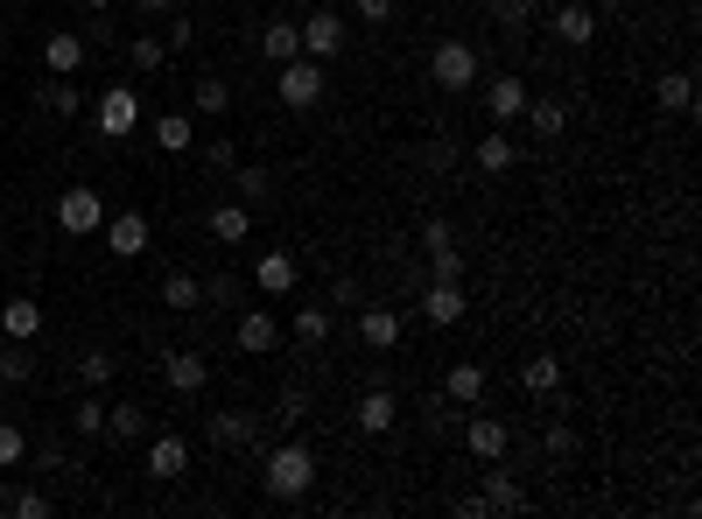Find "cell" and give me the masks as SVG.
<instances>
[{"instance_id": "cell-1", "label": "cell", "mask_w": 702, "mask_h": 519, "mask_svg": "<svg viewBox=\"0 0 702 519\" xmlns=\"http://www.w3.org/2000/svg\"><path fill=\"white\" fill-rule=\"evenodd\" d=\"M260 484H267V498H281V506L309 498V484H317V450H309V442H275V450L260 456Z\"/></svg>"}, {"instance_id": "cell-2", "label": "cell", "mask_w": 702, "mask_h": 519, "mask_svg": "<svg viewBox=\"0 0 702 519\" xmlns=\"http://www.w3.org/2000/svg\"><path fill=\"white\" fill-rule=\"evenodd\" d=\"M323 64L317 56H289V64H275V92H281V106H295V113H309L323 99Z\"/></svg>"}, {"instance_id": "cell-3", "label": "cell", "mask_w": 702, "mask_h": 519, "mask_svg": "<svg viewBox=\"0 0 702 519\" xmlns=\"http://www.w3.org/2000/svg\"><path fill=\"white\" fill-rule=\"evenodd\" d=\"M429 78H436L443 92H471L477 85V50L471 42H436V50H429Z\"/></svg>"}, {"instance_id": "cell-4", "label": "cell", "mask_w": 702, "mask_h": 519, "mask_svg": "<svg viewBox=\"0 0 702 519\" xmlns=\"http://www.w3.org/2000/svg\"><path fill=\"white\" fill-rule=\"evenodd\" d=\"M295 28H303V56H317V64H331V56L352 42V22H345V14H331V8H317L309 22H295Z\"/></svg>"}, {"instance_id": "cell-5", "label": "cell", "mask_w": 702, "mask_h": 519, "mask_svg": "<svg viewBox=\"0 0 702 519\" xmlns=\"http://www.w3.org/2000/svg\"><path fill=\"white\" fill-rule=\"evenodd\" d=\"M56 225H64L71 239H92V232L106 225V204H99V190H64V197H56Z\"/></svg>"}, {"instance_id": "cell-6", "label": "cell", "mask_w": 702, "mask_h": 519, "mask_svg": "<svg viewBox=\"0 0 702 519\" xmlns=\"http://www.w3.org/2000/svg\"><path fill=\"white\" fill-rule=\"evenodd\" d=\"M464 450L477 464H506V450H513V428L499 421V414H471L464 421Z\"/></svg>"}, {"instance_id": "cell-7", "label": "cell", "mask_w": 702, "mask_h": 519, "mask_svg": "<svg viewBox=\"0 0 702 519\" xmlns=\"http://www.w3.org/2000/svg\"><path fill=\"white\" fill-rule=\"evenodd\" d=\"M99 232H106V254H113V260H141V254H148V239H155L141 211H119V218H106Z\"/></svg>"}, {"instance_id": "cell-8", "label": "cell", "mask_w": 702, "mask_h": 519, "mask_svg": "<svg viewBox=\"0 0 702 519\" xmlns=\"http://www.w3.org/2000/svg\"><path fill=\"white\" fill-rule=\"evenodd\" d=\"M204 436H212L218 450H253V442H260V414L226 407V414H212V421H204Z\"/></svg>"}, {"instance_id": "cell-9", "label": "cell", "mask_w": 702, "mask_h": 519, "mask_svg": "<svg viewBox=\"0 0 702 519\" xmlns=\"http://www.w3.org/2000/svg\"><path fill=\"white\" fill-rule=\"evenodd\" d=\"M141 127V99H133V85H113V92H99V133H133Z\"/></svg>"}, {"instance_id": "cell-10", "label": "cell", "mask_w": 702, "mask_h": 519, "mask_svg": "<svg viewBox=\"0 0 702 519\" xmlns=\"http://www.w3.org/2000/svg\"><path fill=\"white\" fill-rule=\"evenodd\" d=\"M162 379H169V393H204L212 387V359H204V351H169V359H162Z\"/></svg>"}, {"instance_id": "cell-11", "label": "cell", "mask_w": 702, "mask_h": 519, "mask_svg": "<svg viewBox=\"0 0 702 519\" xmlns=\"http://www.w3.org/2000/svg\"><path fill=\"white\" fill-rule=\"evenodd\" d=\"M548 28H556L570 50H584V42H597V8L590 0H562V8L548 14Z\"/></svg>"}, {"instance_id": "cell-12", "label": "cell", "mask_w": 702, "mask_h": 519, "mask_svg": "<svg viewBox=\"0 0 702 519\" xmlns=\"http://www.w3.org/2000/svg\"><path fill=\"white\" fill-rule=\"evenodd\" d=\"M422 316L436 323V330L464 323V281H429V288H422Z\"/></svg>"}, {"instance_id": "cell-13", "label": "cell", "mask_w": 702, "mask_h": 519, "mask_svg": "<svg viewBox=\"0 0 702 519\" xmlns=\"http://www.w3.org/2000/svg\"><path fill=\"white\" fill-rule=\"evenodd\" d=\"M232 337H239V351H246V359H267V351L281 345V323H275V309H246Z\"/></svg>"}, {"instance_id": "cell-14", "label": "cell", "mask_w": 702, "mask_h": 519, "mask_svg": "<svg viewBox=\"0 0 702 519\" xmlns=\"http://www.w3.org/2000/svg\"><path fill=\"white\" fill-rule=\"evenodd\" d=\"M42 70H50V78H78L85 70V36H71V28L42 36Z\"/></svg>"}, {"instance_id": "cell-15", "label": "cell", "mask_w": 702, "mask_h": 519, "mask_svg": "<svg viewBox=\"0 0 702 519\" xmlns=\"http://www.w3.org/2000/svg\"><path fill=\"white\" fill-rule=\"evenodd\" d=\"M520 113H527V85H520V78H492L485 85V120L492 127H513Z\"/></svg>"}, {"instance_id": "cell-16", "label": "cell", "mask_w": 702, "mask_h": 519, "mask_svg": "<svg viewBox=\"0 0 702 519\" xmlns=\"http://www.w3.org/2000/svg\"><path fill=\"white\" fill-rule=\"evenodd\" d=\"M358 337H366V351H394L400 345V309L366 302V309H358Z\"/></svg>"}, {"instance_id": "cell-17", "label": "cell", "mask_w": 702, "mask_h": 519, "mask_svg": "<svg viewBox=\"0 0 702 519\" xmlns=\"http://www.w3.org/2000/svg\"><path fill=\"white\" fill-rule=\"evenodd\" d=\"M295 274H303V267H295V254H281V246H267V254L253 260V288L260 295H289Z\"/></svg>"}, {"instance_id": "cell-18", "label": "cell", "mask_w": 702, "mask_h": 519, "mask_svg": "<svg viewBox=\"0 0 702 519\" xmlns=\"http://www.w3.org/2000/svg\"><path fill=\"white\" fill-rule=\"evenodd\" d=\"M477 506H485V512H527V492H520L513 470L492 464V470H485V492H477Z\"/></svg>"}, {"instance_id": "cell-19", "label": "cell", "mask_w": 702, "mask_h": 519, "mask_svg": "<svg viewBox=\"0 0 702 519\" xmlns=\"http://www.w3.org/2000/svg\"><path fill=\"white\" fill-rule=\"evenodd\" d=\"M394 421H400V400L386 393V387H372L366 400H358V436H386Z\"/></svg>"}, {"instance_id": "cell-20", "label": "cell", "mask_w": 702, "mask_h": 519, "mask_svg": "<svg viewBox=\"0 0 702 519\" xmlns=\"http://www.w3.org/2000/svg\"><path fill=\"white\" fill-rule=\"evenodd\" d=\"M148 470H155V478H183L190 470V442L183 436H148Z\"/></svg>"}, {"instance_id": "cell-21", "label": "cell", "mask_w": 702, "mask_h": 519, "mask_svg": "<svg viewBox=\"0 0 702 519\" xmlns=\"http://www.w3.org/2000/svg\"><path fill=\"white\" fill-rule=\"evenodd\" d=\"M0 330H8L14 345H28V337H42V302H28V295H14V302H0Z\"/></svg>"}, {"instance_id": "cell-22", "label": "cell", "mask_w": 702, "mask_h": 519, "mask_svg": "<svg viewBox=\"0 0 702 519\" xmlns=\"http://www.w3.org/2000/svg\"><path fill=\"white\" fill-rule=\"evenodd\" d=\"M443 400H450V407H477V400H485V365H450V379H443Z\"/></svg>"}, {"instance_id": "cell-23", "label": "cell", "mask_w": 702, "mask_h": 519, "mask_svg": "<svg viewBox=\"0 0 702 519\" xmlns=\"http://www.w3.org/2000/svg\"><path fill=\"white\" fill-rule=\"evenodd\" d=\"M106 436L113 442H148V407L141 400H113L106 407Z\"/></svg>"}, {"instance_id": "cell-24", "label": "cell", "mask_w": 702, "mask_h": 519, "mask_svg": "<svg viewBox=\"0 0 702 519\" xmlns=\"http://www.w3.org/2000/svg\"><path fill=\"white\" fill-rule=\"evenodd\" d=\"M232 190H239V204H246V211L275 204V176H267L260 161H239V169H232Z\"/></svg>"}, {"instance_id": "cell-25", "label": "cell", "mask_w": 702, "mask_h": 519, "mask_svg": "<svg viewBox=\"0 0 702 519\" xmlns=\"http://www.w3.org/2000/svg\"><path fill=\"white\" fill-rule=\"evenodd\" d=\"M471 161H477V169H485V176H506V169H513V161H520V147H513V133H499V127H492V133H485V141H477V147H471Z\"/></svg>"}, {"instance_id": "cell-26", "label": "cell", "mask_w": 702, "mask_h": 519, "mask_svg": "<svg viewBox=\"0 0 702 519\" xmlns=\"http://www.w3.org/2000/svg\"><path fill=\"white\" fill-rule=\"evenodd\" d=\"M36 106H50L56 120H71V113H85V92L71 78H36Z\"/></svg>"}, {"instance_id": "cell-27", "label": "cell", "mask_w": 702, "mask_h": 519, "mask_svg": "<svg viewBox=\"0 0 702 519\" xmlns=\"http://www.w3.org/2000/svg\"><path fill=\"white\" fill-rule=\"evenodd\" d=\"M204 232H212V239H226V246H239V239L253 232V211H246V204H212Z\"/></svg>"}, {"instance_id": "cell-28", "label": "cell", "mask_w": 702, "mask_h": 519, "mask_svg": "<svg viewBox=\"0 0 702 519\" xmlns=\"http://www.w3.org/2000/svg\"><path fill=\"white\" fill-rule=\"evenodd\" d=\"M520 387H527L534 400H556L562 393V359H548V351H541V359H527V365H520Z\"/></svg>"}, {"instance_id": "cell-29", "label": "cell", "mask_w": 702, "mask_h": 519, "mask_svg": "<svg viewBox=\"0 0 702 519\" xmlns=\"http://www.w3.org/2000/svg\"><path fill=\"white\" fill-rule=\"evenodd\" d=\"M260 56H267V64H289V56H303V28H295V22H267V28H260Z\"/></svg>"}, {"instance_id": "cell-30", "label": "cell", "mask_w": 702, "mask_h": 519, "mask_svg": "<svg viewBox=\"0 0 702 519\" xmlns=\"http://www.w3.org/2000/svg\"><path fill=\"white\" fill-rule=\"evenodd\" d=\"M520 120L541 133V141H556V133L570 127V106H562V99H527V113H520Z\"/></svg>"}, {"instance_id": "cell-31", "label": "cell", "mask_w": 702, "mask_h": 519, "mask_svg": "<svg viewBox=\"0 0 702 519\" xmlns=\"http://www.w3.org/2000/svg\"><path fill=\"white\" fill-rule=\"evenodd\" d=\"M162 302H169L176 316H190V309H204V281L197 274H162Z\"/></svg>"}, {"instance_id": "cell-32", "label": "cell", "mask_w": 702, "mask_h": 519, "mask_svg": "<svg viewBox=\"0 0 702 519\" xmlns=\"http://www.w3.org/2000/svg\"><path fill=\"white\" fill-rule=\"evenodd\" d=\"M155 147L162 155H190V147H197V127H190L183 113H162L155 120Z\"/></svg>"}, {"instance_id": "cell-33", "label": "cell", "mask_w": 702, "mask_h": 519, "mask_svg": "<svg viewBox=\"0 0 702 519\" xmlns=\"http://www.w3.org/2000/svg\"><path fill=\"white\" fill-rule=\"evenodd\" d=\"M653 99H661V113H689L695 106V78L689 70H667V78L653 85Z\"/></svg>"}, {"instance_id": "cell-34", "label": "cell", "mask_w": 702, "mask_h": 519, "mask_svg": "<svg viewBox=\"0 0 702 519\" xmlns=\"http://www.w3.org/2000/svg\"><path fill=\"white\" fill-rule=\"evenodd\" d=\"M295 337H303V345H323V337H331V302H303L295 309Z\"/></svg>"}, {"instance_id": "cell-35", "label": "cell", "mask_w": 702, "mask_h": 519, "mask_svg": "<svg viewBox=\"0 0 702 519\" xmlns=\"http://www.w3.org/2000/svg\"><path fill=\"white\" fill-rule=\"evenodd\" d=\"M190 106H197V113H212V120H218V113L232 106V85H226V78H197V85H190Z\"/></svg>"}, {"instance_id": "cell-36", "label": "cell", "mask_w": 702, "mask_h": 519, "mask_svg": "<svg viewBox=\"0 0 702 519\" xmlns=\"http://www.w3.org/2000/svg\"><path fill=\"white\" fill-rule=\"evenodd\" d=\"M113 373H119V359H113V351H85V359H78V387H113Z\"/></svg>"}, {"instance_id": "cell-37", "label": "cell", "mask_w": 702, "mask_h": 519, "mask_svg": "<svg viewBox=\"0 0 702 519\" xmlns=\"http://www.w3.org/2000/svg\"><path fill=\"white\" fill-rule=\"evenodd\" d=\"M429 254V281H464V254H457L450 239H436V246H422Z\"/></svg>"}, {"instance_id": "cell-38", "label": "cell", "mask_w": 702, "mask_h": 519, "mask_svg": "<svg viewBox=\"0 0 702 519\" xmlns=\"http://www.w3.org/2000/svg\"><path fill=\"white\" fill-rule=\"evenodd\" d=\"M71 428H78L85 442H99V436H106V400H99V393L78 400V407H71Z\"/></svg>"}, {"instance_id": "cell-39", "label": "cell", "mask_w": 702, "mask_h": 519, "mask_svg": "<svg viewBox=\"0 0 702 519\" xmlns=\"http://www.w3.org/2000/svg\"><path fill=\"white\" fill-rule=\"evenodd\" d=\"M127 64L133 70H162V64H169V42H162V36H133L127 42Z\"/></svg>"}, {"instance_id": "cell-40", "label": "cell", "mask_w": 702, "mask_h": 519, "mask_svg": "<svg viewBox=\"0 0 702 519\" xmlns=\"http://www.w3.org/2000/svg\"><path fill=\"white\" fill-rule=\"evenodd\" d=\"M0 512H14V519H42V512H50V492H0Z\"/></svg>"}, {"instance_id": "cell-41", "label": "cell", "mask_w": 702, "mask_h": 519, "mask_svg": "<svg viewBox=\"0 0 702 519\" xmlns=\"http://www.w3.org/2000/svg\"><path fill=\"white\" fill-rule=\"evenodd\" d=\"M275 421H281V428L309 421V387H289V393H281V400H275Z\"/></svg>"}, {"instance_id": "cell-42", "label": "cell", "mask_w": 702, "mask_h": 519, "mask_svg": "<svg viewBox=\"0 0 702 519\" xmlns=\"http://www.w3.org/2000/svg\"><path fill=\"white\" fill-rule=\"evenodd\" d=\"M28 456V436H22V421H0V470H14Z\"/></svg>"}, {"instance_id": "cell-43", "label": "cell", "mask_w": 702, "mask_h": 519, "mask_svg": "<svg viewBox=\"0 0 702 519\" xmlns=\"http://www.w3.org/2000/svg\"><path fill=\"white\" fill-rule=\"evenodd\" d=\"M204 161H212L218 176H232V169H239V147L226 141V133H212V141H204Z\"/></svg>"}, {"instance_id": "cell-44", "label": "cell", "mask_w": 702, "mask_h": 519, "mask_svg": "<svg viewBox=\"0 0 702 519\" xmlns=\"http://www.w3.org/2000/svg\"><path fill=\"white\" fill-rule=\"evenodd\" d=\"M527 14H534V0H492V22L499 28H527Z\"/></svg>"}, {"instance_id": "cell-45", "label": "cell", "mask_w": 702, "mask_h": 519, "mask_svg": "<svg viewBox=\"0 0 702 519\" xmlns=\"http://www.w3.org/2000/svg\"><path fill=\"white\" fill-rule=\"evenodd\" d=\"M422 161H429L436 176H443V169H457V141H450V133H436V141L422 147Z\"/></svg>"}, {"instance_id": "cell-46", "label": "cell", "mask_w": 702, "mask_h": 519, "mask_svg": "<svg viewBox=\"0 0 702 519\" xmlns=\"http://www.w3.org/2000/svg\"><path fill=\"white\" fill-rule=\"evenodd\" d=\"M204 302H212V309L239 302V274H212V281H204Z\"/></svg>"}, {"instance_id": "cell-47", "label": "cell", "mask_w": 702, "mask_h": 519, "mask_svg": "<svg viewBox=\"0 0 702 519\" xmlns=\"http://www.w3.org/2000/svg\"><path fill=\"white\" fill-rule=\"evenodd\" d=\"M28 373H36L28 351H0V379H8V387H28Z\"/></svg>"}, {"instance_id": "cell-48", "label": "cell", "mask_w": 702, "mask_h": 519, "mask_svg": "<svg viewBox=\"0 0 702 519\" xmlns=\"http://www.w3.org/2000/svg\"><path fill=\"white\" fill-rule=\"evenodd\" d=\"M352 14H358V22H372V28H386V22H394V0H352Z\"/></svg>"}, {"instance_id": "cell-49", "label": "cell", "mask_w": 702, "mask_h": 519, "mask_svg": "<svg viewBox=\"0 0 702 519\" xmlns=\"http://www.w3.org/2000/svg\"><path fill=\"white\" fill-rule=\"evenodd\" d=\"M541 450L556 456V464H570V456H576V436H570V428H548V442H541Z\"/></svg>"}, {"instance_id": "cell-50", "label": "cell", "mask_w": 702, "mask_h": 519, "mask_svg": "<svg viewBox=\"0 0 702 519\" xmlns=\"http://www.w3.org/2000/svg\"><path fill=\"white\" fill-rule=\"evenodd\" d=\"M429 436H436V442H443V436H457V414H450V407H436V400H429Z\"/></svg>"}, {"instance_id": "cell-51", "label": "cell", "mask_w": 702, "mask_h": 519, "mask_svg": "<svg viewBox=\"0 0 702 519\" xmlns=\"http://www.w3.org/2000/svg\"><path fill=\"white\" fill-rule=\"evenodd\" d=\"M36 464H42V470H78V464H71V450H56V442H42Z\"/></svg>"}, {"instance_id": "cell-52", "label": "cell", "mask_w": 702, "mask_h": 519, "mask_svg": "<svg viewBox=\"0 0 702 519\" xmlns=\"http://www.w3.org/2000/svg\"><path fill=\"white\" fill-rule=\"evenodd\" d=\"M183 8V0H133V14H148V22H155V14H176Z\"/></svg>"}, {"instance_id": "cell-53", "label": "cell", "mask_w": 702, "mask_h": 519, "mask_svg": "<svg viewBox=\"0 0 702 519\" xmlns=\"http://www.w3.org/2000/svg\"><path fill=\"white\" fill-rule=\"evenodd\" d=\"M85 8H92V14H106V8H113V0H85Z\"/></svg>"}, {"instance_id": "cell-54", "label": "cell", "mask_w": 702, "mask_h": 519, "mask_svg": "<svg viewBox=\"0 0 702 519\" xmlns=\"http://www.w3.org/2000/svg\"><path fill=\"white\" fill-rule=\"evenodd\" d=\"M597 8H625V0H597Z\"/></svg>"}]
</instances>
